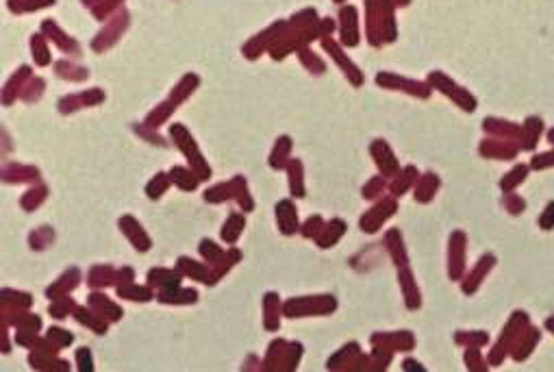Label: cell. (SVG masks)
I'll list each match as a JSON object with an SVG mask.
<instances>
[{"label":"cell","mask_w":554,"mask_h":372,"mask_svg":"<svg viewBox=\"0 0 554 372\" xmlns=\"http://www.w3.org/2000/svg\"><path fill=\"white\" fill-rule=\"evenodd\" d=\"M31 78H33V72H31L28 66H22V68H18V70L11 74V78L7 81V86H5V90H3L5 105L14 103L16 96H22V90L26 88V83H28Z\"/></svg>","instance_id":"9"},{"label":"cell","mask_w":554,"mask_h":372,"mask_svg":"<svg viewBox=\"0 0 554 372\" xmlns=\"http://www.w3.org/2000/svg\"><path fill=\"white\" fill-rule=\"evenodd\" d=\"M129 22H131V16H129V11H126V9H120L117 14H113V18L107 22V26L94 37L92 48L96 53H105L107 48H111L115 41L122 37V33L129 29Z\"/></svg>","instance_id":"2"},{"label":"cell","mask_w":554,"mask_h":372,"mask_svg":"<svg viewBox=\"0 0 554 372\" xmlns=\"http://www.w3.org/2000/svg\"><path fill=\"white\" fill-rule=\"evenodd\" d=\"M165 185H167V183H165V179H163V177H159V179H157V183H155V181L150 183V187H148V194H150V196H155V190H163Z\"/></svg>","instance_id":"19"},{"label":"cell","mask_w":554,"mask_h":372,"mask_svg":"<svg viewBox=\"0 0 554 372\" xmlns=\"http://www.w3.org/2000/svg\"><path fill=\"white\" fill-rule=\"evenodd\" d=\"M429 86L435 88V90H439V92H444L446 96H450V98H452L461 109H465V111H474V109H476V98H474L470 92H467V90L459 88L452 78H448V76L441 74V72H431Z\"/></svg>","instance_id":"1"},{"label":"cell","mask_w":554,"mask_h":372,"mask_svg":"<svg viewBox=\"0 0 554 372\" xmlns=\"http://www.w3.org/2000/svg\"><path fill=\"white\" fill-rule=\"evenodd\" d=\"M55 72H57V76L68 78V81H72V83H80V81H85V78L90 76L88 68L76 66V63H72V61H68V59L57 61V63H55Z\"/></svg>","instance_id":"11"},{"label":"cell","mask_w":554,"mask_h":372,"mask_svg":"<svg viewBox=\"0 0 554 372\" xmlns=\"http://www.w3.org/2000/svg\"><path fill=\"white\" fill-rule=\"evenodd\" d=\"M44 86H46V81H44V78L33 76V78L26 83V88L22 90V100H26V103H35L41 94H44Z\"/></svg>","instance_id":"16"},{"label":"cell","mask_w":554,"mask_h":372,"mask_svg":"<svg viewBox=\"0 0 554 372\" xmlns=\"http://www.w3.org/2000/svg\"><path fill=\"white\" fill-rule=\"evenodd\" d=\"M376 83L380 88H387V90H402L407 94H413V96H419V98H426L431 94V88L424 86V83L419 81H411V78H402V76H396L392 72H380L376 76Z\"/></svg>","instance_id":"4"},{"label":"cell","mask_w":554,"mask_h":372,"mask_svg":"<svg viewBox=\"0 0 554 372\" xmlns=\"http://www.w3.org/2000/svg\"><path fill=\"white\" fill-rule=\"evenodd\" d=\"M200 86V78H198V74H185L179 83H177V88H172V94H169V100L172 103H183L185 98H189L194 92H196V88Z\"/></svg>","instance_id":"10"},{"label":"cell","mask_w":554,"mask_h":372,"mask_svg":"<svg viewBox=\"0 0 554 372\" xmlns=\"http://www.w3.org/2000/svg\"><path fill=\"white\" fill-rule=\"evenodd\" d=\"M105 100V92L94 88V90H88V92H78V94H70V96H63L59 100V111L61 113H72L80 107H94V105H100Z\"/></svg>","instance_id":"7"},{"label":"cell","mask_w":554,"mask_h":372,"mask_svg":"<svg viewBox=\"0 0 554 372\" xmlns=\"http://www.w3.org/2000/svg\"><path fill=\"white\" fill-rule=\"evenodd\" d=\"M177 109V103H172V100H165V103H161L159 107H155V111H150L148 113V118H146V124L148 127H159V124H163L167 118H169V113H172Z\"/></svg>","instance_id":"13"},{"label":"cell","mask_w":554,"mask_h":372,"mask_svg":"<svg viewBox=\"0 0 554 372\" xmlns=\"http://www.w3.org/2000/svg\"><path fill=\"white\" fill-rule=\"evenodd\" d=\"M298 57H300V63L309 70V72H313V74H322L324 72V61L313 53V51H309V48H300L298 51Z\"/></svg>","instance_id":"14"},{"label":"cell","mask_w":554,"mask_h":372,"mask_svg":"<svg viewBox=\"0 0 554 372\" xmlns=\"http://www.w3.org/2000/svg\"><path fill=\"white\" fill-rule=\"evenodd\" d=\"M322 46H324V51L335 59V63L344 70V74L355 83V86H361V83H363V74H361V70H359V68H357V66H355V63L344 55V51L339 48L337 41L330 39V37H322Z\"/></svg>","instance_id":"5"},{"label":"cell","mask_w":554,"mask_h":372,"mask_svg":"<svg viewBox=\"0 0 554 372\" xmlns=\"http://www.w3.org/2000/svg\"><path fill=\"white\" fill-rule=\"evenodd\" d=\"M46 35L44 33H35L31 37V51H33V59L37 66H48L51 63V48L46 44Z\"/></svg>","instance_id":"12"},{"label":"cell","mask_w":554,"mask_h":372,"mask_svg":"<svg viewBox=\"0 0 554 372\" xmlns=\"http://www.w3.org/2000/svg\"><path fill=\"white\" fill-rule=\"evenodd\" d=\"M124 0H100L96 7H92V14L96 16V20H107L111 14H117Z\"/></svg>","instance_id":"17"},{"label":"cell","mask_w":554,"mask_h":372,"mask_svg":"<svg viewBox=\"0 0 554 372\" xmlns=\"http://www.w3.org/2000/svg\"><path fill=\"white\" fill-rule=\"evenodd\" d=\"M276 214H278V222H281L283 233H291V231L296 229V214H293V210H291V205H289L287 200L281 202L278 210H276Z\"/></svg>","instance_id":"15"},{"label":"cell","mask_w":554,"mask_h":372,"mask_svg":"<svg viewBox=\"0 0 554 372\" xmlns=\"http://www.w3.org/2000/svg\"><path fill=\"white\" fill-rule=\"evenodd\" d=\"M285 29H287V22L285 20H281V22H276V24H270L266 31H261L259 35H254L248 44L244 46V57H248V59H257L263 51H270L274 44H276V39L285 33Z\"/></svg>","instance_id":"3"},{"label":"cell","mask_w":554,"mask_h":372,"mask_svg":"<svg viewBox=\"0 0 554 372\" xmlns=\"http://www.w3.org/2000/svg\"><path fill=\"white\" fill-rule=\"evenodd\" d=\"M41 33H44L51 41H55V44H57L63 53H68V55H72V57H78V55H80L78 41H76L74 37H70L57 22L44 20V22H41Z\"/></svg>","instance_id":"6"},{"label":"cell","mask_w":554,"mask_h":372,"mask_svg":"<svg viewBox=\"0 0 554 372\" xmlns=\"http://www.w3.org/2000/svg\"><path fill=\"white\" fill-rule=\"evenodd\" d=\"M357 7L348 5L339 11V29H342V41L346 46L359 44V18Z\"/></svg>","instance_id":"8"},{"label":"cell","mask_w":554,"mask_h":372,"mask_svg":"<svg viewBox=\"0 0 554 372\" xmlns=\"http://www.w3.org/2000/svg\"><path fill=\"white\" fill-rule=\"evenodd\" d=\"M80 3H83V5H90V7H96L100 0H80Z\"/></svg>","instance_id":"20"},{"label":"cell","mask_w":554,"mask_h":372,"mask_svg":"<svg viewBox=\"0 0 554 372\" xmlns=\"http://www.w3.org/2000/svg\"><path fill=\"white\" fill-rule=\"evenodd\" d=\"M57 0H24V11H37L44 7H53Z\"/></svg>","instance_id":"18"}]
</instances>
